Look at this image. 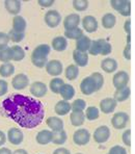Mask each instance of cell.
Returning <instances> with one entry per match:
<instances>
[{"label":"cell","mask_w":135,"mask_h":154,"mask_svg":"<svg viewBox=\"0 0 135 154\" xmlns=\"http://www.w3.org/2000/svg\"><path fill=\"white\" fill-rule=\"evenodd\" d=\"M1 105L6 116L23 128H35L44 119L45 109L43 104L25 95H10L2 101Z\"/></svg>","instance_id":"obj_1"},{"label":"cell","mask_w":135,"mask_h":154,"mask_svg":"<svg viewBox=\"0 0 135 154\" xmlns=\"http://www.w3.org/2000/svg\"><path fill=\"white\" fill-rule=\"evenodd\" d=\"M51 51V47L48 44H40L33 49L31 53V63L38 68L46 67L48 63V55Z\"/></svg>","instance_id":"obj_2"},{"label":"cell","mask_w":135,"mask_h":154,"mask_svg":"<svg viewBox=\"0 0 135 154\" xmlns=\"http://www.w3.org/2000/svg\"><path fill=\"white\" fill-rule=\"evenodd\" d=\"M112 51V46L109 42L104 38H99L92 42V46L89 48L88 53L91 55H108Z\"/></svg>","instance_id":"obj_3"},{"label":"cell","mask_w":135,"mask_h":154,"mask_svg":"<svg viewBox=\"0 0 135 154\" xmlns=\"http://www.w3.org/2000/svg\"><path fill=\"white\" fill-rule=\"evenodd\" d=\"M130 80V75L126 71H118L113 75L112 83L116 90H122L128 87V83Z\"/></svg>","instance_id":"obj_4"},{"label":"cell","mask_w":135,"mask_h":154,"mask_svg":"<svg viewBox=\"0 0 135 154\" xmlns=\"http://www.w3.org/2000/svg\"><path fill=\"white\" fill-rule=\"evenodd\" d=\"M80 90L83 95L85 96H89V95L94 94V92L98 91V87H97L96 81L92 76H87L82 79L80 83Z\"/></svg>","instance_id":"obj_5"},{"label":"cell","mask_w":135,"mask_h":154,"mask_svg":"<svg viewBox=\"0 0 135 154\" xmlns=\"http://www.w3.org/2000/svg\"><path fill=\"white\" fill-rule=\"evenodd\" d=\"M129 120H130V117L127 112H116L111 119V125L113 126V128L120 130V129L126 128Z\"/></svg>","instance_id":"obj_6"},{"label":"cell","mask_w":135,"mask_h":154,"mask_svg":"<svg viewBox=\"0 0 135 154\" xmlns=\"http://www.w3.org/2000/svg\"><path fill=\"white\" fill-rule=\"evenodd\" d=\"M89 140H91V133L85 128L78 129L73 134V141L78 146H84V145L88 144Z\"/></svg>","instance_id":"obj_7"},{"label":"cell","mask_w":135,"mask_h":154,"mask_svg":"<svg viewBox=\"0 0 135 154\" xmlns=\"http://www.w3.org/2000/svg\"><path fill=\"white\" fill-rule=\"evenodd\" d=\"M62 22V16L56 10H50L45 14V23L50 28H55Z\"/></svg>","instance_id":"obj_8"},{"label":"cell","mask_w":135,"mask_h":154,"mask_svg":"<svg viewBox=\"0 0 135 154\" xmlns=\"http://www.w3.org/2000/svg\"><path fill=\"white\" fill-rule=\"evenodd\" d=\"M29 92L35 98H42V97L46 96L47 92H48V88L42 81H34L29 87Z\"/></svg>","instance_id":"obj_9"},{"label":"cell","mask_w":135,"mask_h":154,"mask_svg":"<svg viewBox=\"0 0 135 154\" xmlns=\"http://www.w3.org/2000/svg\"><path fill=\"white\" fill-rule=\"evenodd\" d=\"M110 137V129L107 126H100L94 132V141L98 144L106 143Z\"/></svg>","instance_id":"obj_10"},{"label":"cell","mask_w":135,"mask_h":154,"mask_svg":"<svg viewBox=\"0 0 135 154\" xmlns=\"http://www.w3.org/2000/svg\"><path fill=\"white\" fill-rule=\"evenodd\" d=\"M12 85L14 89L17 91L26 89L29 85L28 76L24 73H20V74H18V75L14 76V78L12 79Z\"/></svg>","instance_id":"obj_11"},{"label":"cell","mask_w":135,"mask_h":154,"mask_svg":"<svg viewBox=\"0 0 135 154\" xmlns=\"http://www.w3.org/2000/svg\"><path fill=\"white\" fill-rule=\"evenodd\" d=\"M45 68H46V71L49 75L55 76V77L60 75V74L62 73V71H64L62 64L57 60H50V62H48Z\"/></svg>","instance_id":"obj_12"},{"label":"cell","mask_w":135,"mask_h":154,"mask_svg":"<svg viewBox=\"0 0 135 154\" xmlns=\"http://www.w3.org/2000/svg\"><path fill=\"white\" fill-rule=\"evenodd\" d=\"M81 24H82V28L84 29L86 32H94V31L98 29V21L97 19L94 17V16H85L84 18L81 21Z\"/></svg>","instance_id":"obj_13"},{"label":"cell","mask_w":135,"mask_h":154,"mask_svg":"<svg viewBox=\"0 0 135 154\" xmlns=\"http://www.w3.org/2000/svg\"><path fill=\"white\" fill-rule=\"evenodd\" d=\"M8 140L10 144L15 145H20L24 140V135H23V132L20 130L19 128H16V127H13L10 129H8Z\"/></svg>","instance_id":"obj_14"},{"label":"cell","mask_w":135,"mask_h":154,"mask_svg":"<svg viewBox=\"0 0 135 154\" xmlns=\"http://www.w3.org/2000/svg\"><path fill=\"white\" fill-rule=\"evenodd\" d=\"M81 19L80 16L77 14H70L68 15L64 20V27L66 30H71V29L77 28L79 25Z\"/></svg>","instance_id":"obj_15"},{"label":"cell","mask_w":135,"mask_h":154,"mask_svg":"<svg viewBox=\"0 0 135 154\" xmlns=\"http://www.w3.org/2000/svg\"><path fill=\"white\" fill-rule=\"evenodd\" d=\"M118 102L114 100V98H104L100 102V109L103 114H111L116 108Z\"/></svg>","instance_id":"obj_16"},{"label":"cell","mask_w":135,"mask_h":154,"mask_svg":"<svg viewBox=\"0 0 135 154\" xmlns=\"http://www.w3.org/2000/svg\"><path fill=\"white\" fill-rule=\"evenodd\" d=\"M73 60L77 67H85L88 64V53L87 52H80L75 49L73 51Z\"/></svg>","instance_id":"obj_17"},{"label":"cell","mask_w":135,"mask_h":154,"mask_svg":"<svg viewBox=\"0 0 135 154\" xmlns=\"http://www.w3.org/2000/svg\"><path fill=\"white\" fill-rule=\"evenodd\" d=\"M46 124L53 132L64 130V121L58 117H49L46 120Z\"/></svg>","instance_id":"obj_18"},{"label":"cell","mask_w":135,"mask_h":154,"mask_svg":"<svg viewBox=\"0 0 135 154\" xmlns=\"http://www.w3.org/2000/svg\"><path fill=\"white\" fill-rule=\"evenodd\" d=\"M54 112L58 116H66L72 112V106L69 101L60 100L54 106Z\"/></svg>","instance_id":"obj_19"},{"label":"cell","mask_w":135,"mask_h":154,"mask_svg":"<svg viewBox=\"0 0 135 154\" xmlns=\"http://www.w3.org/2000/svg\"><path fill=\"white\" fill-rule=\"evenodd\" d=\"M118 64L114 58H111V57H107V58H104L101 63V68L104 72L106 73H113L118 70Z\"/></svg>","instance_id":"obj_20"},{"label":"cell","mask_w":135,"mask_h":154,"mask_svg":"<svg viewBox=\"0 0 135 154\" xmlns=\"http://www.w3.org/2000/svg\"><path fill=\"white\" fill-rule=\"evenodd\" d=\"M52 137H53V132L51 130L48 129H43L38 132L37 134V142L40 145H47L49 143L52 142Z\"/></svg>","instance_id":"obj_21"},{"label":"cell","mask_w":135,"mask_h":154,"mask_svg":"<svg viewBox=\"0 0 135 154\" xmlns=\"http://www.w3.org/2000/svg\"><path fill=\"white\" fill-rule=\"evenodd\" d=\"M4 6H5L8 13H10V15L18 16V14L21 11V1H19V0H5Z\"/></svg>","instance_id":"obj_22"},{"label":"cell","mask_w":135,"mask_h":154,"mask_svg":"<svg viewBox=\"0 0 135 154\" xmlns=\"http://www.w3.org/2000/svg\"><path fill=\"white\" fill-rule=\"evenodd\" d=\"M92 42L93 41L87 37V35H83L79 40L76 41V50L80 52H88L89 48L92 46Z\"/></svg>","instance_id":"obj_23"},{"label":"cell","mask_w":135,"mask_h":154,"mask_svg":"<svg viewBox=\"0 0 135 154\" xmlns=\"http://www.w3.org/2000/svg\"><path fill=\"white\" fill-rule=\"evenodd\" d=\"M59 94L62 97L64 101H69L71 99H73V97L75 96V89L72 85H68L64 83L59 90Z\"/></svg>","instance_id":"obj_24"},{"label":"cell","mask_w":135,"mask_h":154,"mask_svg":"<svg viewBox=\"0 0 135 154\" xmlns=\"http://www.w3.org/2000/svg\"><path fill=\"white\" fill-rule=\"evenodd\" d=\"M27 27L26 20L21 16H15L13 19V28L14 30L18 31V32H24L25 33V29Z\"/></svg>","instance_id":"obj_25"},{"label":"cell","mask_w":135,"mask_h":154,"mask_svg":"<svg viewBox=\"0 0 135 154\" xmlns=\"http://www.w3.org/2000/svg\"><path fill=\"white\" fill-rule=\"evenodd\" d=\"M68 47V41L64 37H55L52 40V48L55 51L62 52L67 49Z\"/></svg>","instance_id":"obj_26"},{"label":"cell","mask_w":135,"mask_h":154,"mask_svg":"<svg viewBox=\"0 0 135 154\" xmlns=\"http://www.w3.org/2000/svg\"><path fill=\"white\" fill-rule=\"evenodd\" d=\"M130 95H131V89L129 87H127L122 90H116L113 98L116 102H124V101H126L129 98Z\"/></svg>","instance_id":"obj_27"},{"label":"cell","mask_w":135,"mask_h":154,"mask_svg":"<svg viewBox=\"0 0 135 154\" xmlns=\"http://www.w3.org/2000/svg\"><path fill=\"white\" fill-rule=\"evenodd\" d=\"M70 120L73 126L79 127V126L83 125L85 121V114L84 112H72L70 115Z\"/></svg>","instance_id":"obj_28"},{"label":"cell","mask_w":135,"mask_h":154,"mask_svg":"<svg viewBox=\"0 0 135 154\" xmlns=\"http://www.w3.org/2000/svg\"><path fill=\"white\" fill-rule=\"evenodd\" d=\"M116 23V18L113 14L107 13L102 17V26L106 29H111L113 28L114 25Z\"/></svg>","instance_id":"obj_29"},{"label":"cell","mask_w":135,"mask_h":154,"mask_svg":"<svg viewBox=\"0 0 135 154\" xmlns=\"http://www.w3.org/2000/svg\"><path fill=\"white\" fill-rule=\"evenodd\" d=\"M12 48V60L14 62H21L25 57V51L19 45H14Z\"/></svg>","instance_id":"obj_30"},{"label":"cell","mask_w":135,"mask_h":154,"mask_svg":"<svg viewBox=\"0 0 135 154\" xmlns=\"http://www.w3.org/2000/svg\"><path fill=\"white\" fill-rule=\"evenodd\" d=\"M64 75L69 80H75L79 75V67H77L76 65L68 66L66 71H64Z\"/></svg>","instance_id":"obj_31"},{"label":"cell","mask_w":135,"mask_h":154,"mask_svg":"<svg viewBox=\"0 0 135 154\" xmlns=\"http://www.w3.org/2000/svg\"><path fill=\"white\" fill-rule=\"evenodd\" d=\"M67 139H68V135L66 131L64 130L57 131V132H53L52 143L55 145H64L67 142Z\"/></svg>","instance_id":"obj_32"},{"label":"cell","mask_w":135,"mask_h":154,"mask_svg":"<svg viewBox=\"0 0 135 154\" xmlns=\"http://www.w3.org/2000/svg\"><path fill=\"white\" fill-rule=\"evenodd\" d=\"M64 85V81L62 80L59 77H55V78L51 79L50 82H49V88L52 91L54 94H59V90L62 85Z\"/></svg>","instance_id":"obj_33"},{"label":"cell","mask_w":135,"mask_h":154,"mask_svg":"<svg viewBox=\"0 0 135 154\" xmlns=\"http://www.w3.org/2000/svg\"><path fill=\"white\" fill-rule=\"evenodd\" d=\"M81 37H83V31L82 29L77 27V28L71 29V30L64 31V38H70V40H79Z\"/></svg>","instance_id":"obj_34"},{"label":"cell","mask_w":135,"mask_h":154,"mask_svg":"<svg viewBox=\"0 0 135 154\" xmlns=\"http://www.w3.org/2000/svg\"><path fill=\"white\" fill-rule=\"evenodd\" d=\"M15 73V66L10 63L8 64H2L0 66V75L2 77H10Z\"/></svg>","instance_id":"obj_35"},{"label":"cell","mask_w":135,"mask_h":154,"mask_svg":"<svg viewBox=\"0 0 135 154\" xmlns=\"http://www.w3.org/2000/svg\"><path fill=\"white\" fill-rule=\"evenodd\" d=\"M10 60H12V48L8 46L0 49V62L8 64Z\"/></svg>","instance_id":"obj_36"},{"label":"cell","mask_w":135,"mask_h":154,"mask_svg":"<svg viewBox=\"0 0 135 154\" xmlns=\"http://www.w3.org/2000/svg\"><path fill=\"white\" fill-rule=\"evenodd\" d=\"M100 112L96 106H89L85 110V119L88 120V121H94L99 118Z\"/></svg>","instance_id":"obj_37"},{"label":"cell","mask_w":135,"mask_h":154,"mask_svg":"<svg viewBox=\"0 0 135 154\" xmlns=\"http://www.w3.org/2000/svg\"><path fill=\"white\" fill-rule=\"evenodd\" d=\"M72 106V112H83L86 108V102L83 99H77L74 100L73 103H71Z\"/></svg>","instance_id":"obj_38"},{"label":"cell","mask_w":135,"mask_h":154,"mask_svg":"<svg viewBox=\"0 0 135 154\" xmlns=\"http://www.w3.org/2000/svg\"><path fill=\"white\" fill-rule=\"evenodd\" d=\"M73 8L78 12H84L88 8V1L87 0H74Z\"/></svg>","instance_id":"obj_39"},{"label":"cell","mask_w":135,"mask_h":154,"mask_svg":"<svg viewBox=\"0 0 135 154\" xmlns=\"http://www.w3.org/2000/svg\"><path fill=\"white\" fill-rule=\"evenodd\" d=\"M8 35V37H10V40L14 43L21 42L24 38V37H25V33L24 32H18V31L14 30V29H10Z\"/></svg>","instance_id":"obj_40"},{"label":"cell","mask_w":135,"mask_h":154,"mask_svg":"<svg viewBox=\"0 0 135 154\" xmlns=\"http://www.w3.org/2000/svg\"><path fill=\"white\" fill-rule=\"evenodd\" d=\"M92 77L94 78V80L96 81L97 83V87H98V91L102 89L103 85H104V77L101 73H99V72H94L93 74L91 75Z\"/></svg>","instance_id":"obj_41"},{"label":"cell","mask_w":135,"mask_h":154,"mask_svg":"<svg viewBox=\"0 0 135 154\" xmlns=\"http://www.w3.org/2000/svg\"><path fill=\"white\" fill-rule=\"evenodd\" d=\"M122 140L123 143L127 147H131V129H126L122 134Z\"/></svg>","instance_id":"obj_42"},{"label":"cell","mask_w":135,"mask_h":154,"mask_svg":"<svg viewBox=\"0 0 135 154\" xmlns=\"http://www.w3.org/2000/svg\"><path fill=\"white\" fill-rule=\"evenodd\" d=\"M126 1H127V0H111L110 4H111L112 8H113L114 11L120 13L122 11V8H124V5H125Z\"/></svg>","instance_id":"obj_43"},{"label":"cell","mask_w":135,"mask_h":154,"mask_svg":"<svg viewBox=\"0 0 135 154\" xmlns=\"http://www.w3.org/2000/svg\"><path fill=\"white\" fill-rule=\"evenodd\" d=\"M107 154H127V150L120 145H116V146L110 148Z\"/></svg>","instance_id":"obj_44"},{"label":"cell","mask_w":135,"mask_h":154,"mask_svg":"<svg viewBox=\"0 0 135 154\" xmlns=\"http://www.w3.org/2000/svg\"><path fill=\"white\" fill-rule=\"evenodd\" d=\"M10 37L8 33L5 32H0V49L8 47V43H10Z\"/></svg>","instance_id":"obj_45"},{"label":"cell","mask_w":135,"mask_h":154,"mask_svg":"<svg viewBox=\"0 0 135 154\" xmlns=\"http://www.w3.org/2000/svg\"><path fill=\"white\" fill-rule=\"evenodd\" d=\"M120 14L122 16H125V17H129V16L131 15V1H129V0L126 1L125 5L122 8Z\"/></svg>","instance_id":"obj_46"},{"label":"cell","mask_w":135,"mask_h":154,"mask_svg":"<svg viewBox=\"0 0 135 154\" xmlns=\"http://www.w3.org/2000/svg\"><path fill=\"white\" fill-rule=\"evenodd\" d=\"M8 91V85L5 80L0 79V97L4 96Z\"/></svg>","instance_id":"obj_47"},{"label":"cell","mask_w":135,"mask_h":154,"mask_svg":"<svg viewBox=\"0 0 135 154\" xmlns=\"http://www.w3.org/2000/svg\"><path fill=\"white\" fill-rule=\"evenodd\" d=\"M123 55L127 60H131V44H127L125 46L124 51H123Z\"/></svg>","instance_id":"obj_48"},{"label":"cell","mask_w":135,"mask_h":154,"mask_svg":"<svg viewBox=\"0 0 135 154\" xmlns=\"http://www.w3.org/2000/svg\"><path fill=\"white\" fill-rule=\"evenodd\" d=\"M54 0H39L38 3L39 5H40L42 8H51L54 4Z\"/></svg>","instance_id":"obj_49"},{"label":"cell","mask_w":135,"mask_h":154,"mask_svg":"<svg viewBox=\"0 0 135 154\" xmlns=\"http://www.w3.org/2000/svg\"><path fill=\"white\" fill-rule=\"evenodd\" d=\"M124 30L126 31L127 35H131V20L127 19L124 22Z\"/></svg>","instance_id":"obj_50"},{"label":"cell","mask_w":135,"mask_h":154,"mask_svg":"<svg viewBox=\"0 0 135 154\" xmlns=\"http://www.w3.org/2000/svg\"><path fill=\"white\" fill-rule=\"evenodd\" d=\"M53 154H71V152L66 148H57L54 150Z\"/></svg>","instance_id":"obj_51"},{"label":"cell","mask_w":135,"mask_h":154,"mask_svg":"<svg viewBox=\"0 0 135 154\" xmlns=\"http://www.w3.org/2000/svg\"><path fill=\"white\" fill-rule=\"evenodd\" d=\"M6 139H8V137L5 135V133L3 132V131L0 130V147L3 146L4 144L6 143Z\"/></svg>","instance_id":"obj_52"},{"label":"cell","mask_w":135,"mask_h":154,"mask_svg":"<svg viewBox=\"0 0 135 154\" xmlns=\"http://www.w3.org/2000/svg\"><path fill=\"white\" fill-rule=\"evenodd\" d=\"M0 154H13V152L6 147H2L0 148Z\"/></svg>","instance_id":"obj_53"},{"label":"cell","mask_w":135,"mask_h":154,"mask_svg":"<svg viewBox=\"0 0 135 154\" xmlns=\"http://www.w3.org/2000/svg\"><path fill=\"white\" fill-rule=\"evenodd\" d=\"M13 154H28V152L24 149H17V150L14 151Z\"/></svg>","instance_id":"obj_54"},{"label":"cell","mask_w":135,"mask_h":154,"mask_svg":"<svg viewBox=\"0 0 135 154\" xmlns=\"http://www.w3.org/2000/svg\"><path fill=\"white\" fill-rule=\"evenodd\" d=\"M76 154H82V153H76Z\"/></svg>","instance_id":"obj_55"}]
</instances>
